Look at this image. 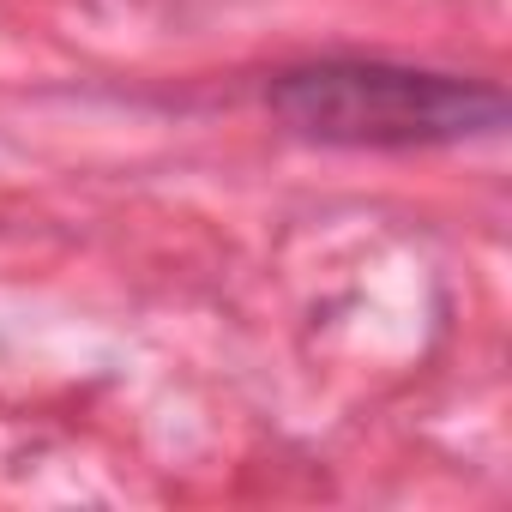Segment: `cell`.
Returning <instances> with one entry per match:
<instances>
[{"label":"cell","instance_id":"1","mask_svg":"<svg viewBox=\"0 0 512 512\" xmlns=\"http://www.w3.org/2000/svg\"><path fill=\"white\" fill-rule=\"evenodd\" d=\"M266 103L290 133L350 151L464 145L506 127V97L494 85L362 55L290 67L266 85Z\"/></svg>","mask_w":512,"mask_h":512}]
</instances>
